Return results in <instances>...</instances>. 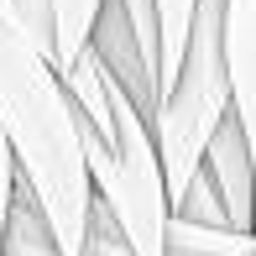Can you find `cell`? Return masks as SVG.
<instances>
[{
    "mask_svg": "<svg viewBox=\"0 0 256 256\" xmlns=\"http://www.w3.org/2000/svg\"><path fill=\"white\" fill-rule=\"evenodd\" d=\"M10 10H16V26L52 58V10H48V0H10Z\"/></svg>",
    "mask_w": 256,
    "mask_h": 256,
    "instance_id": "52a82bcc",
    "label": "cell"
},
{
    "mask_svg": "<svg viewBox=\"0 0 256 256\" xmlns=\"http://www.w3.org/2000/svg\"><path fill=\"white\" fill-rule=\"evenodd\" d=\"M58 78H63L78 120V146H84L94 204L115 220L131 256H168L172 204H168V183H162V162L152 142V115L104 74L89 48Z\"/></svg>",
    "mask_w": 256,
    "mask_h": 256,
    "instance_id": "7a4b0ae2",
    "label": "cell"
},
{
    "mask_svg": "<svg viewBox=\"0 0 256 256\" xmlns=\"http://www.w3.org/2000/svg\"><path fill=\"white\" fill-rule=\"evenodd\" d=\"M220 52H225V78H230V115L251 146V172H256V0L220 6Z\"/></svg>",
    "mask_w": 256,
    "mask_h": 256,
    "instance_id": "3957f363",
    "label": "cell"
},
{
    "mask_svg": "<svg viewBox=\"0 0 256 256\" xmlns=\"http://www.w3.org/2000/svg\"><path fill=\"white\" fill-rule=\"evenodd\" d=\"M199 172L209 178V188L220 194V209H225L230 230H246L251 236V225H256V172H251V146H246V136H240L236 115H225V120L214 126Z\"/></svg>",
    "mask_w": 256,
    "mask_h": 256,
    "instance_id": "277c9868",
    "label": "cell"
},
{
    "mask_svg": "<svg viewBox=\"0 0 256 256\" xmlns=\"http://www.w3.org/2000/svg\"><path fill=\"white\" fill-rule=\"evenodd\" d=\"M100 6L104 0H48V10H52V68L58 74L89 48V32H94Z\"/></svg>",
    "mask_w": 256,
    "mask_h": 256,
    "instance_id": "8992f818",
    "label": "cell"
},
{
    "mask_svg": "<svg viewBox=\"0 0 256 256\" xmlns=\"http://www.w3.org/2000/svg\"><path fill=\"white\" fill-rule=\"evenodd\" d=\"M10 188H16V168H10L6 136H0V225H6V204H10Z\"/></svg>",
    "mask_w": 256,
    "mask_h": 256,
    "instance_id": "ba28073f",
    "label": "cell"
},
{
    "mask_svg": "<svg viewBox=\"0 0 256 256\" xmlns=\"http://www.w3.org/2000/svg\"><path fill=\"white\" fill-rule=\"evenodd\" d=\"M0 16H10V21H16V10H10V0H0Z\"/></svg>",
    "mask_w": 256,
    "mask_h": 256,
    "instance_id": "9c48e42d",
    "label": "cell"
},
{
    "mask_svg": "<svg viewBox=\"0 0 256 256\" xmlns=\"http://www.w3.org/2000/svg\"><path fill=\"white\" fill-rule=\"evenodd\" d=\"M0 136H6L16 183L37 199L48 220L58 256H78L89 236V209H94L78 120L52 58L10 16H0Z\"/></svg>",
    "mask_w": 256,
    "mask_h": 256,
    "instance_id": "6da1fadb",
    "label": "cell"
},
{
    "mask_svg": "<svg viewBox=\"0 0 256 256\" xmlns=\"http://www.w3.org/2000/svg\"><path fill=\"white\" fill-rule=\"evenodd\" d=\"M157 16V100L168 94V84L178 78V63L188 52V32L199 16V0H152Z\"/></svg>",
    "mask_w": 256,
    "mask_h": 256,
    "instance_id": "5b68a950",
    "label": "cell"
}]
</instances>
